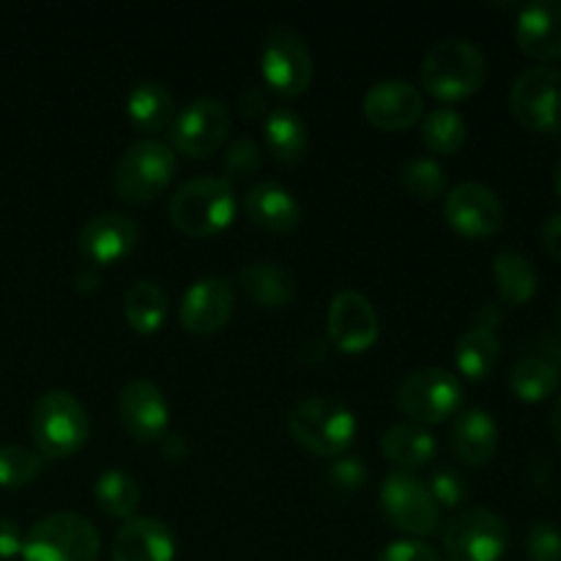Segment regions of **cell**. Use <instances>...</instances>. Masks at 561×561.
Returning a JSON list of instances; mask_svg holds the SVG:
<instances>
[{
    "label": "cell",
    "mask_w": 561,
    "mask_h": 561,
    "mask_svg": "<svg viewBox=\"0 0 561 561\" xmlns=\"http://www.w3.org/2000/svg\"><path fill=\"white\" fill-rule=\"evenodd\" d=\"M236 214V192L228 179L219 175H201L190 179L173 192L168 206V217L181 233L211 236L228 228Z\"/></svg>",
    "instance_id": "1"
},
{
    "label": "cell",
    "mask_w": 561,
    "mask_h": 561,
    "mask_svg": "<svg viewBox=\"0 0 561 561\" xmlns=\"http://www.w3.org/2000/svg\"><path fill=\"white\" fill-rule=\"evenodd\" d=\"M488 64L482 49L469 38H442L422 60V85L438 99H466L485 82Z\"/></svg>",
    "instance_id": "2"
},
{
    "label": "cell",
    "mask_w": 561,
    "mask_h": 561,
    "mask_svg": "<svg viewBox=\"0 0 561 561\" xmlns=\"http://www.w3.org/2000/svg\"><path fill=\"white\" fill-rule=\"evenodd\" d=\"M99 531L80 513H53L31 526L22 540L25 561H96Z\"/></svg>",
    "instance_id": "3"
},
{
    "label": "cell",
    "mask_w": 561,
    "mask_h": 561,
    "mask_svg": "<svg viewBox=\"0 0 561 561\" xmlns=\"http://www.w3.org/2000/svg\"><path fill=\"white\" fill-rule=\"evenodd\" d=\"M88 411L66 389H49L38 394L31 411V436L38 453L47 458H64L77 453L88 438Z\"/></svg>",
    "instance_id": "4"
},
{
    "label": "cell",
    "mask_w": 561,
    "mask_h": 561,
    "mask_svg": "<svg viewBox=\"0 0 561 561\" xmlns=\"http://www.w3.org/2000/svg\"><path fill=\"white\" fill-rule=\"evenodd\" d=\"M288 431L310 453L337 458L354 442L356 416L332 398H307L290 409Z\"/></svg>",
    "instance_id": "5"
},
{
    "label": "cell",
    "mask_w": 561,
    "mask_h": 561,
    "mask_svg": "<svg viewBox=\"0 0 561 561\" xmlns=\"http://www.w3.org/2000/svg\"><path fill=\"white\" fill-rule=\"evenodd\" d=\"M173 173V148L153 137H142V140L131 142L115 164V195L126 203H146L170 184Z\"/></svg>",
    "instance_id": "6"
},
{
    "label": "cell",
    "mask_w": 561,
    "mask_h": 561,
    "mask_svg": "<svg viewBox=\"0 0 561 561\" xmlns=\"http://www.w3.org/2000/svg\"><path fill=\"white\" fill-rule=\"evenodd\" d=\"M507 546V524L488 507L460 510L444 529V561H502Z\"/></svg>",
    "instance_id": "7"
},
{
    "label": "cell",
    "mask_w": 561,
    "mask_h": 561,
    "mask_svg": "<svg viewBox=\"0 0 561 561\" xmlns=\"http://www.w3.org/2000/svg\"><path fill=\"white\" fill-rule=\"evenodd\" d=\"M261 71L268 88L283 96H299L312 82V55L305 36L290 25L268 27L261 44Z\"/></svg>",
    "instance_id": "8"
},
{
    "label": "cell",
    "mask_w": 561,
    "mask_h": 561,
    "mask_svg": "<svg viewBox=\"0 0 561 561\" xmlns=\"http://www.w3.org/2000/svg\"><path fill=\"white\" fill-rule=\"evenodd\" d=\"M460 400H463V387L447 367H420L409 373L398 387L400 411L420 425L444 422L460 409Z\"/></svg>",
    "instance_id": "9"
},
{
    "label": "cell",
    "mask_w": 561,
    "mask_h": 561,
    "mask_svg": "<svg viewBox=\"0 0 561 561\" xmlns=\"http://www.w3.org/2000/svg\"><path fill=\"white\" fill-rule=\"evenodd\" d=\"M513 115L531 131H561V71L551 66H531L520 71L510 91Z\"/></svg>",
    "instance_id": "10"
},
{
    "label": "cell",
    "mask_w": 561,
    "mask_h": 561,
    "mask_svg": "<svg viewBox=\"0 0 561 561\" xmlns=\"http://www.w3.org/2000/svg\"><path fill=\"white\" fill-rule=\"evenodd\" d=\"M381 510L400 531L427 537L438 526V504L431 488L414 471H392L381 482Z\"/></svg>",
    "instance_id": "11"
},
{
    "label": "cell",
    "mask_w": 561,
    "mask_h": 561,
    "mask_svg": "<svg viewBox=\"0 0 561 561\" xmlns=\"http://www.w3.org/2000/svg\"><path fill=\"white\" fill-rule=\"evenodd\" d=\"M230 129L228 104L214 96H201L184 104L170 121V142L186 157H208L222 146Z\"/></svg>",
    "instance_id": "12"
},
{
    "label": "cell",
    "mask_w": 561,
    "mask_h": 561,
    "mask_svg": "<svg viewBox=\"0 0 561 561\" xmlns=\"http://www.w3.org/2000/svg\"><path fill=\"white\" fill-rule=\"evenodd\" d=\"M444 217L458 233L469 239H485L502 228L504 203L491 186L480 181H463L444 201Z\"/></svg>",
    "instance_id": "13"
},
{
    "label": "cell",
    "mask_w": 561,
    "mask_h": 561,
    "mask_svg": "<svg viewBox=\"0 0 561 561\" xmlns=\"http://www.w3.org/2000/svg\"><path fill=\"white\" fill-rule=\"evenodd\" d=\"M327 329L329 337L340 351L359 354V351L370 348L376 343L378 312L365 294L343 288L334 294L332 305H329Z\"/></svg>",
    "instance_id": "14"
},
{
    "label": "cell",
    "mask_w": 561,
    "mask_h": 561,
    "mask_svg": "<svg viewBox=\"0 0 561 561\" xmlns=\"http://www.w3.org/2000/svg\"><path fill=\"white\" fill-rule=\"evenodd\" d=\"M236 290L222 274H208L195 279L181 299V323L192 334H211L233 316Z\"/></svg>",
    "instance_id": "15"
},
{
    "label": "cell",
    "mask_w": 561,
    "mask_h": 561,
    "mask_svg": "<svg viewBox=\"0 0 561 561\" xmlns=\"http://www.w3.org/2000/svg\"><path fill=\"white\" fill-rule=\"evenodd\" d=\"M118 414L126 433L137 442H153L168 433L170 409L164 392L148 378H131L118 398Z\"/></svg>",
    "instance_id": "16"
},
{
    "label": "cell",
    "mask_w": 561,
    "mask_h": 561,
    "mask_svg": "<svg viewBox=\"0 0 561 561\" xmlns=\"http://www.w3.org/2000/svg\"><path fill=\"white\" fill-rule=\"evenodd\" d=\"M137 244V225L129 214L104 211L88 219L77 233V250L88 263L107 266L129 255Z\"/></svg>",
    "instance_id": "17"
},
{
    "label": "cell",
    "mask_w": 561,
    "mask_h": 561,
    "mask_svg": "<svg viewBox=\"0 0 561 561\" xmlns=\"http://www.w3.org/2000/svg\"><path fill=\"white\" fill-rule=\"evenodd\" d=\"M362 107L373 126L383 131H400L420 121L425 102L409 80H378L376 85L367 88Z\"/></svg>",
    "instance_id": "18"
},
{
    "label": "cell",
    "mask_w": 561,
    "mask_h": 561,
    "mask_svg": "<svg viewBox=\"0 0 561 561\" xmlns=\"http://www.w3.org/2000/svg\"><path fill=\"white\" fill-rule=\"evenodd\" d=\"M175 537L164 520L153 515H137L118 529L110 561H173Z\"/></svg>",
    "instance_id": "19"
},
{
    "label": "cell",
    "mask_w": 561,
    "mask_h": 561,
    "mask_svg": "<svg viewBox=\"0 0 561 561\" xmlns=\"http://www.w3.org/2000/svg\"><path fill=\"white\" fill-rule=\"evenodd\" d=\"M518 47L535 60L561 58V0H531L515 22Z\"/></svg>",
    "instance_id": "20"
},
{
    "label": "cell",
    "mask_w": 561,
    "mask_h": 561,
    "mask_svg": "<svg viewBox=\"0 0 561 561\" xmlns=\"http://www.w3.org/2000/svg\"><path fill=\"white\" fill-rule=\"evenodd\" d=\"M244 208L261 228L290 233L301 222V206L294 192L279 181H257L244 197Z\"/></svg>",
    "instance_id": "21"
},
{
    "label": "cell",
    "mask_w": 561,
    "mask_h": 561,
    "mask_svg": "<svg viewBox=\"0 0 561 561\" xmlns=\"http://www.w3.org/2000/svg\"><path fill=\"white\" fill-rule=\"evenodd\" d=\"M449 442L460 460L482 466L496 455L499 425L485 409H466L455 416L453 427H449Z\"/></svg>",
    "instance_id": "22"
},
{
    "label": "cell",
    "mask_w": 561,
    "mask_h": 561,
    "mask_svg": "<svg viewBox=\"0 0 561 561\" xmlns=\"http://www.w3.org/2000/svg\"><path fill=\"white\" fill-rule=\"evenodd\" d=\"M381 449L392 463L403 466V471L420 469L436 455V436L420 422H398L383 433Z\"/></svg>",
    "instance_id": "23"
},
{
    "label": "cell",
    "mask_w": 561,
    "mask_h": 561,
    "mask_svg": "<svg viewBox=\"0 0 561 561\" xmlns=\"http://www.w3.org/2000/svg\"><path fill=\"white\" fill-rule=\"evenodd\" d=\"M241 288L250 294L263 307H285L294 299L296 283L285 266L274 261H255L247 263L239 274Z\"/></svg>",
    "instance_id": "24"
},
{
    "label": "cell",
    "mask_w": 561,
    "mask_h": 561,
    "mask_svg": "<svg viewBox=\"0 0 561 561\" xmlns=\"http://www.w3.org/2000/svg\"><path fill=\"white\" fill-rule=\"evenodd\" d=\"M126 115L142 131H157L173 121V93L159 80H140L126 96Z\"/></svg>",
    "instance_id": "25"
},
{
    "label": "cell",
    "mask_w": 561,
    "mask_h": 561,
    "mask_svg": "<svg viewBox=\"0 0 561 561\" xmlns=\"http://www.w3.org/2000/svg\"><path fill=\"white\" fill-rule=\"evenodd\" d=\"M263 135H266L268 148L279 162L294 164L307 153V124L294 107L268 110Z\"/></svg>",
    "instance_id": "26"
},
{
    "label": "cell",
    "mask_w": 561,
    "mask_h": 561,
    "mask_svg": "<svg viewBox=\"0 0 561 561\" xmlns=\"http://www.w3.org/2000/svg\"><path fill=\"white\" fill-rule=\"evenodd\" d=\"M170 310L168 294L153 279H137L124 296V316L140 334H153L164 323Z\"/></svg>",
    "instance_id": "27"
},
{
    "label": "cell",
    "mask_w": 561,
    "mask_h": 561,
    "mask_svg": "<svg viewBox=\"0 0 561 561\" xmlns=\"http://www.w3.org/2000/svg\"><path fill=\"white\" fill-rule=\"evenodd\" d=\"M493 277H496L499 296L504 305H526L537 294V272L526 255L515 250H504L493 257Z\"/></svg>",
    "instance_id": "28"
},
{
    "label": "cell",
    "mask_w": 561,
    "mask_h": 561,
    "mask_svg": "<svg viewBox=\"0 0 561 561\" xmlns=\"http://www.w3.org/2000/svg\"><path fill=\"white\" fill-rule=\"evenodd\" d=\"M561 370L557 365H551L548 359H542L540 354L524 356L513 365L510 370V389L515 392V398L526 400V403H540V400L551 398L559 389Z\"/></svg>",
    "instance_id": "29"
},
{
    "label": "cell",
    "mask_w": 561,
    "mask_h": 561,
    "mask_svg": "<svg viewBox=\"0 0 561 561\" xmlns=\"http://www.w3.org/2000/svg\"><path fill=\"white\" fill-rule=\"evenodd\" d=\"M499 354H502V345H499L496 332H488V329H466L463 334L455 343V362H458V370L469 378H488L493 373V367L499 365Z\"/></svg>",
    "instance_id": "30"
},
{
    "label": "cell",
    "mask_w": 561,
    "mask_h": 561,
    "mask_svg": "<svg viewBox=\"0 0 561 561\" xmlns=\"http://www.w3.org/2000/svg\"><path fill=\"white\" fill-rule=\"evenodd\" d=\"M96 502L115 518H135V510L140 507V482L126 469L102 471L96 480Z\"/></svg>",
    "instance_id": "31"
},
{
    "label": "cell",
    "mask_w": 561,
    "mask_h": 561,
    "mask_svg": "<svg viewBox=\"0 0 561 561\" xmlns=\"http://www.w3.org/2000/svg\"><path fill=\"white\" fill-rule=\"evenodd\" d=\"M422 140L436 153H455L466 140V121L455 107H433L422 121Z\"/></svg>",
    "instance_id": "32"
},
{
    "label": "cell",
    "mask_w": 561,
    "mask_h": 561,
    "mask_svg": "<svg viewBox=\"0 0 561 561\" xmlns=\"http://www.w3.org/2000/svg\"><path fill=\"white\" fill-rule=\"evenodd\" d=\"M400 181L405 192H411L420 201H436L447 190V173L433 157H411L400 168Z\"/></svg>",
    "instance_id": "33"
},
{
    "label": "cell",
    "mask_w": 561,
    "mask_h": 561,
    "mask_svg": "<svg viewBox=\"0 0 561 561\" xmlns=\"http://www.w3.org/2000/svg\"><path fill=\"white\" fill-rule=\"evenodd\" d=\"M42 471V455L22 444H3L0 447V485L22 488Z\"/></svg>",
    "instance_id": "34"
},
{
    "label": "cell",
    "mask_w": 561,
    "mask_h": 561,
    "mask_svg": "<svg viewBox=\"0 0 561 561\" xmlns=\"http://www.w3.org/2000/svg\"><path fill=\"white\" fill-rule=\"evenodd\" d=\"M427 488H431L438 507H460L469 499V482L453 466H438L427 480Z\"/></svg>",
    "instance_id": "35"
},
{
    "label": "cell",
    "mask_w": 561,
    "mask_h": 561,
    "mask_svg": "<svg viewBox=\"0 0 561 561\" xmlns=\"http://www.w3.org/2000/svg\"><path fill=\"white\" fill-rule=\"evenodd\" d=\"M365 477H367V469L365 463H362V458H356V455L343 453L327 466V488L329 491L340 493V496H343V493L359 491Z\"/></svg>",
    "instance_id": "36"
},
{
    "label": "cell",
    "mask_w": 561,
    "mask_h": 561,
    "mask_svg": "<svg viewBox=\"0 0 561 561\" xmlns=\"http://www.w3.org/2000/svg\"><path fill=\"white\" fill-rule=\"evenodd\" d=\"M529 561H561V531L551 520H537L526 535Z\"/></svg>",
    "instance_id": "37"
},
{
    "label": "cell",
    "mask_w": 561,
    "mask_h": 561,
    "mask_svg": "<svg viewBox=\"0 0 561 561\" xmlns=\"http://www.w3.org/2000/svg\"><path fill=\"white\" fill-rule=\"evenodd\" d=\"M261 168V148H257L255 140L250 137H239L228 146L222 159V170L230 179H244V175H252Z\"/></svg>",
    "instance_id": "38"
},
{
    "label": "cell",
    "mask_w": 561,
    "mask_h": 561,
    "mask_svg": "<svg viewBox=\"0 0 561 561\" xmlns=\"http://www.w3.org/2000/svg\"><path fill=\"white\" fill-rule=\"evenodd\" d=\"M376 561H442V557H438V551L431 542L416 540V537H403V540L383 546Z\"/></svg>",
    "instance_id": "39"
},
{
    "label": "cell",
    "mask_w": 561,
    "mask_h": 561,
    "mask_svg": "<svg viewBox=\"0 0 561 561\" xmlns=\"http://www.w3.org/2000/svg\"><path fill=\"white\" fill-rule=\"evenodd\" d=\"M22 553V531L11 518L0 515V561Z\"/></svg>",
    "instance_id": "40"
},
{
    "label": "cell",
    "mask_w": 561,
    "mask_h": 561,
    "mask_svg": "<svg viewBox=\"0 0 561 561\" xmlns=\"http://www.w3.org/2000/svg\"><path fill=\"white\" fill-rule=\"evenodd\" d=\"M542 247H546L548 255H553L561 261V214L548 217V222L542 225Z\"/></svg>",
    "instance_id": "41"
},
{
    "label": "cell",
    "mask_w": 561,
    "mask_h": 561,
    "mask_svg": "<svg viewBox=\"0 0 561 561\" xmlns=\"http://www.w3.org/2000/svg\"><path fill=\"white\" fill-rule=\"evenodd\" d=\"M239 107L244 110L247 118H255L257 113H263V110H266V93H263L261 88H255V85L244 88V91H241V96H239Z\"/></svg>",
    "instance_id": "42"
},
{
    "label": "cell",
    "mask_w": 561,
    "mask_h": 561,
    "mask_svg": "<svg viewBox=\"0 0 561 561\" xmlns=\"http://www.w3.org/2000/svg\"><path fill=\"white\" fill-rule=\"evenodd\" d=\"M499 323H502V307H499V305H482L480 310H477L474 323H471V327L488 329V332H493Z\"/></svg>",
    "instance_id": "43"
},
{
    "label": "cell",
    "mask_w": 561,
    "mask_h": 561,
    "mask_svg": "<svg viewBox=\"0 0 561 561\" xmlns=\"http://www.w3.org/2000/svg\"><path fill=\"white\" fill-rule=\"evenodd\" d=\"M159 442H162V455L168 460H184L186 449H190V447H186L184 436H179V433H164Z\"/></svg>",
    "instance_id": "44"
},
{
    "label": "cell",
    "mask_w": 561,
    "mask_h": 561,
    "mask_svg": "<svg viewBox=\"0 0 561 561\" xmlns=\"http://www.w3.org/2000/svg\"><path fill=\"white\" fill-rule=\"evenodd\" d=\"M75 279H77V288L80 290H93L99 285V277L91 272H77Z\"/></svg>",
    "instance_id": "45"
},
{
    "label": "cell",
    "mask_w": 561,
    "mask_h": 561,
    "mask_svg": "<svg viewBox=\"0 0 561 561\" xmlns=\"http://www.w3.org/2000/svg\"><path fill=\"white\" fill-rule=\"evenodd\" d=\"M551 427H553V436H557V442H559V447H561V394L557 398V403H553Z\"/></svg>",
    "instance_id": "46"
},
{
    "label": "cell",
    "mask_w": 561,
    "mask_h": 561,
    "mask_svg": "<svg viewBox=\"0 0 561 561\" xmlns=\"http://www.w3.org/2000/svg\"><path fill=\"white\" fill-rule=\"evenodd\" d=\"M553 181H557V192H559V197H561V159H559V164H557V175H553Z\"/></svg>",
    "instance_id": "47"
},
{
    "label": "cell",
    "mask_w": 561,
    "mask_h": 561,
    "mask_svg": "<svg viewBox=\"0 0 561 561\" xmlns=\"http://www.w3.org/2000/svg\"><path fill=\"white\" fill-rule=\"evenodd\" d=\"M559 321H561V305H559Z\"/></svg>",
    "instance_id": "48"
}]
</instances>
